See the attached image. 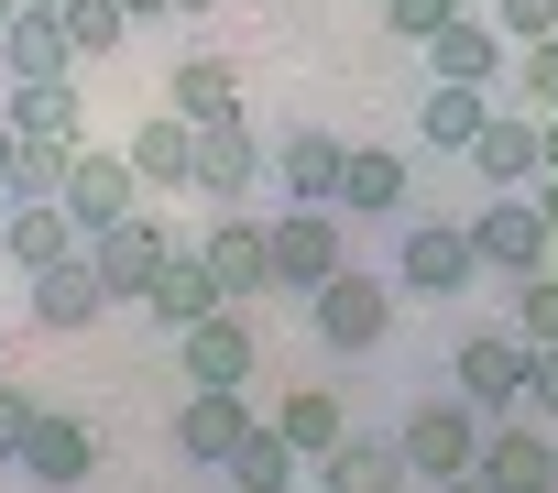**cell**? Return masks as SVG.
Instances as JSON below:
<instances>
[{
	"mask_svg": "<svg viewBox=\"0 0 558 493\" xmlns=\"http://www.w3.org/2000/svg\"><path fill=\"white\" fill-rule=\"evenodd\" d=\"M482 438H493V417L471 406V395H427L405 428H395V449H405V471L416 482H449V471H482Z\"/></svg>",
	"mask_w": 558,
	"mask_h": 493,
	"instance_id": "cell-1",
	"label": "cell"
},
{
	"mask_svg": "<svg viewBox=\"0 0 558 493\" xmlns=\"http://www.w3.org/2000/svg\"><path fill=\"white\" fill-rule=\"evenodd\" d=\"M351 264V219L340 208H274V297H318L329 275Z\"/></svg>",
	"mask_w": 558,
	"mask_h": 493,
	"instance_id": "cell-2",
	"label": "cell"
},
{
	"mask_svg": "<svg viewBox=\"0 0 558 493\" xmlns=\"http://www.w3.org/2000/svg\"><path fill=\"white\" fill-rule=\"evenodd\" d=\"M471 264L482 275H536V264H558V241H547V219H536V197L525 187H493L482 208H471Z\"/></svg>",
	"mask_w": 558,
	"mask_h": 493,
	"instance_id": "cell-3",
	"label": "cell"
},
{
	"mask_svg": "<svg viewBox=\"0 0 558 493\" xmlns=\"http://www.w3.org/2000/svg\"><path fill=\"white\" fill-rule=\"evenodd\" d=\"M197 264L219 275V297L241 308V297H274V219H252L241 197L230 208H208L197 219Z\"/></svg>",
	"mask_w": 558,
	"mask_h": 493,
	"instance_id": "cell-4",
	"label": "cell"
},
{
	"mask_svg": "<svg viewBox=\"0 0 558 493\" xmlns=\"http://www.w3.org/2000/svg\"><path fill=\"white\" fill-rule=\"evenodd\" d=\"M307 318H318L329 351H384V340H395V286L362 275V264H340V275L307 297Z\"/></svg>",
	"mask_w": 558,
	"mask_h": 493,
	"instance_id": "cell-5",
	"label": "cell"
},
{
	"mask_svg": "<svg viewBox=\"0 0 558 493\" xmlns=\"http://www.w3.org/2000/svg\"><path fill=\"white\" fill-rule=\"evenodd\" d=\"M482 264H471V219H405L395 230V286L405 297H460Z\"/></svg>",
	"mask_w": 558,
	"mask_h": 493,
	"instance_id": "cell-6",
	"label": "cell"
},
{
	"mask_svg": "<svg viewBox=\"0 0 558 493\" xmlns=\"http://www.w3.org/2000/svg\"><path fill=\"white\" fill-rule=\"evenodd\" d=\"M263 176H274V143H263L252 121H197V176H186V197L230 208V197H252Z\"/></svg>",
	"mask_w": 558,
	"mask_h": 493,
	"instance_id": "cell-7",
	"label": "cell"
},
{
	"mask_svg": "<svg viewBox=\"0 0 558 493\" xmlns=\"http://www.w3.org/2000/svg\"><path fill=\"white\" fill-rule=\"evenodd\" d=\"M175 241H186L175 219H154V208H132V219H110V230L88 241V264H99V286H110V297H132V308H143V286L165 275V253H175Z\"/></svg>",
	"mask_w": 558,
	"mask_h": 493,
	"instance_id": "cell-8",
	"label": "cell"
},
{
	"mask_svg": "<svg viewBox=\"0 0 558 493\" xmlns=\"http://www.w3.org/2000/svg\"><path fill=\"white\" fill-rule=\"evenodd\" d=\"M143 208V176H132V154H99V143H77V165H66V219H77V241H99L110 219H132Z\"/></svg>",
	"mask_w": 558,
	"mask_h": 493,
	"instance_id": "cell-9",
	"label": "cell"
},
{
	"mask_svg": "<svg viewBox=\"0 0 558 493\" xmlns=\"http://www.w3.org/2000/svg\"><path fill=\"white\" fill-rule=\"evenodd\" d=\"M175 362H186V384H252L263 373V329L241 308H208L197 329H175Z\"/></svg>",
	"mask_w": 558,
	"mask_h": 493,
	"instance_id": "cell-10",
	"label": "cell"
},
{
	"mask_svg": "<svg viewBox=\"0 0 558 493\" xmlns=\"http://www.w3.org/2000/svg\"><path fill=\"white\" fill-rule=\"evenodd\" d=\"M482 482H493V493H558V428H547V417H493Z\"/></svg>",
	"mask_w": 558,
	"mask_h": 493,
	"instance_id": "cell-11",
	"label": "cell"
},
{
	"mask_svg": "<svg viewBox=\"0 0 558 493\" xmlns=\"http://www.w3.org/2000/svg\"><path fill=\"white\" fill-rule=\"evenodd\" d=\"M241 428H252V384H186V406H175V449H186L197 471H219V460L241 449Z\"/></svg>",
	"mask_w": 558,
	"mask_h": 493,
	"instance_id": "cell-12",
	"label": "cell"
},
{
	"mask_svg": "<svg viewBox=\"0 0 558 493\" xmlns=\"http://www.w3.org/2000/svg\"><path fill=\"white\" fill-rule=\"evenodd\" d=\"M12 471H23V482H34V493H77V482H88V471H99V428H88V417H56V406H45V417H34V438H23V460H12Z\"/></svg>",
	"mask_w": 558,
	"mask_h": 493,
	"instance_id": "cell-13",
	"label": "cell"
},
{
	"mask_svg": "<svg viewBox=\"0 0 558 493\" xmlns=\"http://www.w3.org/2000/svg\"><path fill=\"white\" fill-rule=\"evenodd\" d=\"M514 67V34L504 23H471V0H460V12L427 34V77H460V88H493Z\"/></svg>",
	"mask_w": 558,
	"mask_h": 493,
	"instance_id": "cell-14",
	"label": "cell"
},
{
	"mask_svg": "<svg viewBox=\"0 0 558 493\" xmlns=\"http://www.w3.org/2000/svg\"><path fill=\"white\" fill-rule=\"evenodd\" d=\"M460 395H471L482 417H514V406H525V340H514V318L460 340Z\"/></svg>",
	"mask_w": 558,
	"mask_h": 493,
	"instance_id": "cell-15",
	"label": "cell"
},
{
	"mask_svg": "<svg viewBox=\"0 0 558 493\" xmlns=\"http://www.w3.org/2000/svg\"><path fill=\"white\" fill-rule=\"evenodd\" d=\"M340 165H351V143L318 132V121H296L286 143H274V187H286L296 208H340Z\"/></svg>",
	"mask_w": 558,
	"mask_h": 493,
	"instance_id": "cell-16",
	"label": "cell"
},
{
	"mask_svg": "<svg viewBox=\"0 0 558 493\" xmlns=\"http://www.w3.org/2000/svg\"><path fill=\"white\" fill-rule=\"evenodd\" d=\"M0 253H12L23 275H45V264H66V253H88V241H77V219H66V197H12V208H0Z\"/></svg>",
	"mask_w": 558,
	"mask_h": 493,
	"instance_id": "cell-17",
	"label": "cell"
},
{
	"mask_svg": "<svg viewBox=\"0 0 558 493\" xmlns=\"http://www.w3.org/2000/svg\"><path fill=\"white\" fill-rule=\"evenodd\" d=\"M416 197V165L395 154V143H351V165H340V219H395Z\"/></svg>",
	"mask_w": 558,
	"mask_h": 493,
	"instance_id": "cell-18",
	"label": "cell"
},
{
	"mask_svg": "<svg viewBox=\"0 0 558 493\" xmlns=\"http://www.w3.org/2000/svg\"><path fill=\"white\" fill-rule=\"evenodd\" d=\"M23 308H34V329H88V318L110 308V286H99V264H88V253H66V264L23 275Z\"/></svg>",
	"mask_w": 558,
	"mask_h": 493,
	"instance_id": "cell-19",
	"label": "cell"
},
{
	"mask_svg": "<svg viewBox=\"0 0 558 493\" xmlns=\"http://www.w3.org/2000/svg\"><path fill=\"white\" fill-rule=\"evenodd\" d=\"M208 308H230V297H219V275L197 264V241H175V253H165V275L143 286V318H154V329H197Z\"/></svg>",
	"mask_w": 558,
	"mask_h": 493,
	"instance_id": "cell-20",
	"label": "cell"
},
{
	"mask_svg": "<svg viewBox=\"0 0 558 493\" xmlns=\"http://www.w3.org/2000/svg\"><path fill=\"white\" fill-rule=\"evenodd\" d=\"M121 154H132L143 197H186V176H197V121H186V110H165V121H143Z\"/></svg>",
	"mask_w": 558,
	"mask_h": 493,
	"instance_id": "cell-21",
	"label": "cell"
},
{
	"mask_svg": "<svg viewBox=\"0 0 558 493\" xmlns=\"http://www.w3.org/2000/svg\"><path fill=\"white\" fill-rule=\"evenodd\" d=\"M318 493H416V471L395 438H340V449H318Z\"/></svg>",
	"mask_w": 558,
	"mask_h": 493,
	"instance_id": "cell-22",
	"label": "cell"
},
{
	"mask_svg": "<svg viewBox=\"0 0 558 493\" xmlns=\"http://www.w3.org/2000/svg\"><path fill=\"white\" fill-rule=\"evenodd\" d=\"M12 132H23V143H88L77 77H23V88H12Z\"/></svg>",
	"mask_w": 558,
	"mask_h": 493,
	"instance_id": "cell-23",
	"label": "cell"
},
{
	"mask_svg": "<svg viewBox=\"0 0 558 493\" xmlns=\"http://www.w3.org/2000/svg\"><path fill=\"white\" fill-rule=\"evenodd\" d=\"M219 471H230V493H296V471H307V460H296V438L274 428V417H252V428H241V449H230Z\"/></svg>",
	"mask_w": 558,
	"mask_h": 493,
	"instance_id": "cell-24",
	"label": "cell"
},
{
	"mask_svg": "<svg viewBox=\"0 0 558 493\" xmlns=\"http://www.w3.org/2000/svg\"><path fill=\"white\" fill-rule=\"evenodd\" d=\"M0 67H12V88H23V77H77V45H66L56 12H34V0H23L12 34H0Z\"/></svg>",
	"mask_w": 558,
	"mask_h": 493,
	"instance_id": "cell-25",
	"label": "cell"
},
{
	"mask_svg": "<svg viewBox=\"0 0 558 493\" xmlns=\"http://www.w3.org/2000/svg\"><path fill=\"white\" fill-rule=\"evenodd\" d=\"M493 121V88H460V77H427V99H416V132L438 143V154H471V132Z\"/></svg>",
	"mask_w": 558,
	"mask_h": 493,
	"instance_id": "cell-26",
	"label": "cell"
},
{
	"mask_svg": "<svg viewBox=\"0 0 558 493\" xmlns=\"http://www.w3.org/2000/svg\"><path fill=\"white\" fill-rule=\"evenodd\" d=\"M471 176H482V187H536V110H525V121L493 110V121L471 132Z\"/></svg>",
	"mask_w": 558,
	"mask_h": 493,
	"instance_id": "cell-27",
	"label": "cell"
},
{
	"mask_svg": "<svg viewBox=\"0 0 558 493\" xmlns=\"http://www.w3.org/2000/svg\"><path fill=\"white\" fill-rule=\"evenodd\" d=\"M274 428L296 438V460H318V449H340V438H351V406H340L329 384H296L286 406H274Z\"/></svg>",
	"mask_w": 558,
	"mask_h": 493,
	"instance_id": "cell-28",
	"label": "cell"
},
{
	"mask_svg": "<svg viewBox=\"0 0 558 493\" xmlns=\"http://www.w3.org/2000/svg\"><path fill=\"white\" fill-rule=\"evenodd\" d=\"M165 110H186V121H241V77H230L219 56H186L175 88H165Z\"/></svg>",
	"mask_w": 558,
	"mask_h": 493,
	"instance_id": "cell-29",
	"label": "cell"
},
{
	"mask_svg": "<svg viewBox=\"0 0 558 493\" xmlns=\"http://www.w3.org/2000/svg\"><path fill=\"white\" fill-rule=\"evenodd\" d=\"M56 23H66L77 67H88V56H121V34H132V12H121V0H56Z\"/></svg>",
	"mask_w": 558,
	"mask_h": 493,
	"instance_id": "cell-30",
	"label": "cell"
},
{
	"mask_svg": "<svg viewBox=\"0 0 558 493\" xmlns=\"http://www.w3.org/2000/svg\"><path fill=\"white\" fill-rule=\"evenodd\" d=\"M66 165H77V143H23L0 197H66Z\"/></svg>",
	"mask_w": 558,
	"mask_h": 493,
	"instance_id": "cell-31",
	"label": "cell"
},
{
	"mask_svg": "<svg viewBox=\"0 0 558 493\" xmlns=\"http://www.w3.org/2000/svg\"><path fill=\"white\" fill-rule=\"evenodd\" d=\"M514 340H525V351H536V340H558V264L514 275Z\"/></svg>",
	"mask_w": 558,
	"mask_h": 493,
	"instance_id": "cell-32",
	"label": "cell"
},
{
	"mask_svg": "<svg viewBox=\"0 0 558 493\" xmlns=\"http://www.w3.org/2000/svg\"><path fill=\"white\" fill-rule=\"evenodd\" d=\"M514 88H525V110H536V121L558 110V34H536V45H514Z\"/></svg>",
	"mask_w": 558,
	"mask_h": 493,
	"instance_id": "cell-33",
	"label": "cell"
},
{
	"mask_svg": "<svg viewBox=\"0 0 558 493\" xmlns=\"http://www.w3.org/2000/svg\"><path fill=\"white\" fill-rule=\"evenodd\" d=\"M514 417H547V428H558V340L525 351V406H514Z\"/></svg>",
	"mask_w": 558,
	"mask_h": 493,
	"instance_id": "cell-34",
	"label": "cell"
},
{
	"mask_svg": "<svg viewBox=\"0 0 558 493\" xmlns=\"http://www.w3.org/2000/svg\"><path fill=\"white\" fill-rule=\"evenodd\" d=\"M34 417H45V406H34L23 384H0V471L23 460V438H34Z\"/></svg>",
	"mask_w": 558,
	"mask_h": 493,
	"instance_id": "cell-35",
	"label": "cell"
},
{
	"mask_svg": "<svg viewBox=\"0 0 558 493\" xmlns=\"http://www.w3.org/2000/svg\"><path fill=\"white\" fill-rule=\"evenodd\" d=\"M460 12V0H384V34H405V45H427L438 23Z\"/></svg>",
	"mask_w": 558,
	"mask_h": 493,
	"instance_id": "cell-36",
	"label": "cell"
},
{
	"mask_svg": "<svg viewBox=\"0 0 558 493\" xmlns=\"http://www.w3.org/2000/svg\"><path fill=\"white\" fill-rule=\"evenodd\" d=\"M493 23H504L514 45H536V34H558V0H493Z\"/></svg>",
	"mask_w": 558,
	"mask_h": 493,
	"instance_id": "cell-37",
	"label": "cell"
},
{
	"mask_svg": "<svg viewBox=\"0 0 558 493\" xmlns=\"http://www.w3.org/2000/svg\"><path fill=\"white\" fill-rule=\"evenodd\" d=\"M536 176H558V110L536 121Z\"/></svg>",
	"mask_w": 558,
	"mask_h": 493,
	"instance_id": "cell-38",
	"label": "cell"
},
{
	"mask_svg": "<svg viewBox=\"0 0 558 493\" xmlns=\"http://www.w3.org/2000/svg\"><path fill=\"white\" fill-rule=\"evenodd\" d=\"M536 219H547V241H558V176H536Z\"/></svg>",
	"mask_w": 558,
	"mask_h": 493,
	"instance_id": "cell-39",
	"label": "cell"
},
{
	"mask_svg": "<svg viewBox=\"0 0 558 493\" xmlns=\"http://www.w3.org/2000/svg\"><path fill=\"white\" fill-rule=\"evenodd\" d=\"M427 493H493V482H482V471H449V482H427Z\"/></svg>",
	"mask_w": 558,
	"mask_h": 493,
	"instance_id": "cell-40",
	"label": "cell"
},
{
	"mask_svg": "<svg viewBox=\"0 0 558 493\" xmlns=\"http://www.w3.org/2000/svg\"><path fill=\"white\" fill-rule=\"evenodd\" d=\"M12 154H23V132H12V121H0V187H12Z\"/></svg>",
	"mask_w": 558,
	"mask_h": 493,
	"instance_id": "cell-41",
	"label": "cell"
},
{
	"mask_svg": "<svg viewBox=\"0 0 558 493\" xmlns=\"http://www.w3.org/2000/svg\"><path fill=\"white\" fill-rule=\"evenodd\" d=\"M121 12H132V23H165V12H175V0H121Z\"/></svg>",
	"mask_w": 558,
	"mask_h": 493,
	"instance_id": "cell-42",
	"label": "cell"
},
{
	"mask_svg": "<svg viewBox=\"0 0 558 493\" xmlns=\"http://www.w3.org/2000/svg\"><path fill=\"white\" fill-rule=\"evenodd\" d=\"M175 12H186V23H197V12H219V0H175Z\"/></svg>",
	"mask_w": 558,
	"mask_h": 493,
	"instance_id": "cell-43",
	"label": "cell"
},
{
	"mask_svg": "<svg viewBox=\"0 0 558 493\" xmlns=\"http://www.w3.org/2000/svg\"><path fill=\"white\" fill-rule=\"evenodd\" d=\"M12 12H23V0H0V34H12Z\"/></svg>",
	"mask_w": 558,
	"mask_h": 493,
	"instance_id": "cell-44",
	"label": "cell"
},
{
	"mask_svg": "<svg viewBox=\"0 0 558 493\" xmlns=\"http://www.w3.org/2000/svg\"><path fill=\"white\" fill-rule=\"evenodd\" d=\"M34 12H56V0H34Z\"/></svg>",
	"mask_w": 558,
	"mask_h": 493,
	"instance_id": "cell-45",
	"label": "cell"
},
{
	"mask_svg": "<svg viewBox=\"0 0 558 493\" xmlns=\"http://www.w3.org/2000/svg\"><path fill=\"white\" fill-rule=\"evenodd\" d=\"M0 208H12V197H0Z\"/></svg>",
	"mask_w": 558,
	"mask_h": 493,
	"instance_id": "cell-46",
	"label": "cell"
}]
</instances>
